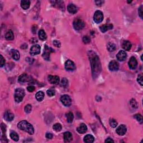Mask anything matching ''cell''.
Returning <instances> with one entry per match:
<instances>
[{"label":"cell","instance_id":"30bf717a","mask_svg":"<svg viewBox=\"0 0 143 143\" xmlns=\"http://www.w3.org/2000/svg\"><path fill=\"white\" fill-rule=\"evenodd\" d=\"M127 131L126 126L124 125H121L116 129V132L119 135L123 136L126 134Z\"/></svg>","mask_w":143,"mask_h":143},{"label":"cell","instance_id":"7402d4cb","mask_svg":"<svg viewBox=\"0 0 143 143\" xmlns=\"http://www.w3.org/2000/svg\"><path fill=\"white\" fill-rule=\"evenodd\" d=\"M30 2L28 0H22L21 1V6L24 10H27L30 7Z\"/></svg>","mask_w":143,"mask_h":143},{"label":"cell","instance_id":"ac0fdd59","mask_svg":"<svg viewBox=\"0 0 143 143\" xmlns=\"http://www.w3.org/2000/svg\"><path fill=\"white\" fill-rule=\"evenodd\" d=\"M68 12L72 14H75L77 12V7L73 4H69L67 7Z\"/></svg>","mask_w":143,"mask_h":143},{"label":"cell","instance_id":"5b68a950","mask_svg":"<svg viewBox=\"0 0 143 143\" xmlns=\"http://www.w3.org/2000/svg\"><path fill=\"white\" fill-rule=\"evenodd\" d=\"M93 20L97 24H99V23L101 22L103 20V13L99 10L96 11L95 12L94 16H93Z\"/></svg>","mask_w":143,"mask_h":143},{"label":"cell","instance_id":"7c38bea8","mask_svg":"<svg viewBox=\"0 0 143 143\" xmlns=\"http://www.w3.org/2000/svg\"><path fill=\"white\" fill-rule=\"evenodd\" d=\"M49 82L53 84H58L59 83L60 78L57 75H50L48 76Z\"/></svg>","mask_w":143,"mask_h":143},{"label":"cell","instance_id":"52a82bcc","mask_svg":"<svg viewBox=\"0 0 143 143\" xmlns=\"http://www.w3.org/2000/svg\"><path fill=\"white\" fill-rule=\"evenodd\" d=\"M109 68L111 71H112V72L117 71L119 68V63H118L117 61H115V60L111 61L110 63H109Z\"/></svg>","mask_w":143,"mask_h":143},{"label":"cell","instance_id":"d4e9b609","mask_svg":"<svg viewBox=\"0 0 143 143\" xmlns=\"http://www.w3.org/2000/svg\"><path fill=\"white\" fill-rule=\"evenodd\" d=\"M5 38L7 40H12L14 38V33L12 32V30H8L7 33L5 35Z\"/></svg>","mask_w":143,"mask_h":143},{"label":"cell","instance_id":"836d02e7","mask_svg":"<svg viewBox=\"0 0 143 143\" xmlns=\"http://www.w3.org/2000/svg\"><path fill=\"white\" fill-rule=\"evenodd\" d=\"M47 93L48 96L49 97H53L55 95V91L54 89H49L47 91Z\"/></svg>","mask_w":143,"mask_h":143},{"label":"cell","instance_id":"7bdbcfd3","mask_svg":"<svg viewBox=\"0 0 143 143\" xmlns=\"http://www.w3.org/2000/svg\"><path fill=\"white\" fill-rule=\"evenodd\" d=\"M27 90L30 92H32L35 90V87L33 86H30L27 87Z\"/></svg>","mask_w":143,"mask_h":143},{"label":"cell","instance_id":"9c48e42d","mask_svg":"<svg viewBox=\"0 0 143 143\" xmlns=\"http://www.w3.org/2000/svg\"><path fill=\"white\" fill-rule=\"evenodd\" d=\"M129 66L131 69H135L137 66V61L134 56H132L129 61Z\"/></svg>","mask_w":143,"mask_h":143},{"label":"cell","instance_id":"d6a6232c","mask_svg":"<svg viewBox=\"0 0 143 143\" xmlns=\"http://www.w3.org/2000/svg\"><path fill=\"white\" fill-rule=\"evenodd\" d=\"M109 123H110V126L112 127V128H115L117 126V121L115 120L110 119V122H109Z\"/></svg>","mask_w":143,"mask_h":143},{"label":"cell","instance_id":"603a6c76","mask_svg":"<svg viewBox=\"0 0 143 143\" xmlns=\"http://www.w3.org/2000/svg\"><path fill=\"white\" fill-rule=\"evenodd\" d=\"M95 140V137L92 135L88 134L86 135L84 137V142L86 143H93Z\"/></svg>","mask_w":143,"mask_h":143},{"label":"cell","instance_id":"484cf974","mask_svg":"<svg viewBox=\"0 0 143 143\" xmlns=\"http://www.w3.org/2000/svg\"><path fill=\"white\" fill-rule=\"evenodd\" d=\"M39 37L40 39L43 40V41L47 39V34H46L45 31H44L43 30H40L39 31Z\"/></svg>","mask_w":143,"mask_h":143},{"label":"cell","instance_id":"3957f363","mask_svg":"<svg viewBox=\"0 0 143 143\" xmlns=\"http://www.w3.org/2000/svg\"><path fill=\"white\" fill-rule=\"evenodd\" d=\"M25 95V93L24 90L22 88H17L16 89L15 95H14L15 101L17 103L21 102L24 97Z\"/></svg>","mask_w":143,"mask_h":143},{"label":"cell","instance_id":"8992f818","mask_svg":"<svg viewBox=\"0 0 143 143\" xmlns=\"http://www.w3.org/2000/svg\"><path fill=\"white\" fill-rule=\"evenodd\" d=\"M61 101L65 106H69L72 103L71 98L68 95H63L61 97Z\"/></svg>","mask_w":143,"mask_h":143},{"label":"cell","instance_id":"d590c367","mask_svg":"<svg viewBox=\"0 0 143 143\" xmlns=\"http://www.w3.org/2000/svg\"><path fill=\"white\" fill-rule=\"evenodd\" d=\"M134 118H135L137 120V121H139V123H143V117L140 114H136L134 115Z\"/></svg>","mask_w":143,"mask_h":143},{"label":"cell","instance_id":"44dd1931","mask_svg":"<svg viewBox=\"0 0 143 143\" xmlns=\"http://www.w3.org/2000/svg\"><path fill=\"white\" fill-rule=\"evenodd\" d=\"M122 47H123V49H125V50L129 51L131 48V44L130 41L125 40V41H124L123 43Z\"/></svg>","mask_w":143,"mask_h":143},{"label":"cell","instance_id":"ba28073f","mask_svg":"<svg viewBox=\"0 0 143 143\" xmlns=\"http://www.w3.org/2000/svg\"><path fill=\"white\" fill-rule=\"evenodd\" d=\"M40 53V47L39 45H34L31 48L30 53L31 55H38Z\"/></svg>","mask_w":143,"mask_h":143},{"label":"cell","instance_id":"b9f144b4","mask_svg":"<svg viewBox=\"0 0 143 143\" xmlns=\"http://www.w3.org/2000/svg\"><path fill=\"white\" fill-rule=\"evenodd\" d=\"M53 44L54 45V46H55V47H57V48L61 47V43H60V42L58 41V40H55L53 41Z\"/></svg>","mask_w":143,"mask_h":143},{"label":"cell","instance_id":"60d3db41","mask_svg":"<svg viewBox=\"0 0 143 143\" xmlns=\"http://www.w3.org/2000/svg\"><path fill=\"white\" fill-rule=\"evenodd\" d=\"M138 13L139 16L140 17L141 19H143V6H140V7L139 8Z\"/></svg>","mask_w":143,"mask_h":143},{"label":"cell","instance_id":"4fadbf2b","mask_svg":"<svg viewBox=\"0 0 143 143\" xmlns=\"http://www.w3.org/2000/svg\"><path fill=\"white\" fill-rule=\"evenodd\" d=\"M127 56V54L126 52L123 50H120L118 53L117 55H116V58H117V60L119 61H123L126 59Z\"/></svg>","mask_w":143,"mask_h":143},{"label":"cell","instance_id":"f35d334b","mask_svg":"<svg viewBox=\"0 0 143 143\" xmlns=\"http://www.w3.org/2000/svg\"><path fill=\"white\" fill-rule=\"evenodd\" d=\"M137 82L139 83V84H140L141 86H143V76L142 75H138V77H137Z\"/></svg>","mask_w":143,"mask_h":143},{"label":"cell","instance_id":"83f0119b","mask_svg":"<svg viewBox=\"0 0 143 143\" xmlns=\"http://www.w3.org/2000/svg\"><path fill=\"white\" fill-rule=\"evenodd\" d=\"M107 49L110 52H114L116 50V45L113 43H109L107 46Z\"/></svg>","mask_w":143,"mask_h":143},{"label":"cell","instance_id":"5bb4252c","mask_svg":"<svg viewBox=\"0 0 143 143\" xmlns=\"http://www.w3.org/2000/svg\"><path fill=\"white\" fill-rule=\"evenodd\" d=\"M50 48H49L47 45H45V49H44V52L43 54V57L44 59L45 60H49L50 59V51L52 50V49H50Z\"/></svg>","mask_w":143,"mask_h":143},{"label":"cell","instance_id":"9a60e30c","mask_svg":"<svg viewBox=\"0 0 143 143\" xmlns=\"http://www.w3.org/2000/svg\"><path fill=\"white\" fill-rule=\"evenodd\" d=\"M4 119L6 120L7 121H11L14 119V115L10 111H7L5 113L4 115Z\"/></svg>","mask_w":143,"mask_h":143},{"label":"cell","instance_id":"2e32d148","mask_svg":"<svg viewBox=\"0 0 143 143\" xmlns=\"http://www.w3.org/2000/svg\"><path fill=\"white\" fill-rule=\"evenodd\" d=\"M77 130L79 134H84L87 131V127L86 126V125L84 124V123H81V124L77 128Z\"/></svg>","mask_w":143,"mask_h":143},{"label":"cell","instance_id":"d6986e66","mask_svg":"<svg viewBox=\"0 0 143 143\" xmlns=\"http://www.w3.org/2000/svg\"><path fill=\"white\" fill-rule=\"evenodd\" d=\"M11 55L12 58L15 59V61H18L20 58V53L18 50H15V49H12L11 50Z\"/></svg>","mask_w":143,"mask_h":143},{"label":"cell","instance_id":"bcb514c9","mask_svg":"<svg viewBox=\"0 0 143 143\" xmlns=\"http://www.w3.org/2000/svg\"><path fill=\"white\" fill-rule=\"evenodd\" d=\"M114 141L112 140V139L109 137V138H107L106 140H105V143H114Z\"/></svg>","mask_w":143,"mask_h":143},{"label":"cell","instance_id":"ffe728a7","mask_svg":"<svg viewBox=\"0 0 143 143\" xmlns=\"http://www.w3.org/2000/svg\"><path fill=\"white\" fill-rule=\"evenodd\" d=\"M73 136L71 132L67 131L64 134V140L65 142H69L72 140Z\"/></svg>","mask_w":143,"mask_h":143},{"label":"cell","instance_id":"6da1fadb","mask_svg":"<svg viewBox=\"0 0 143 143\" xmlns=\"http://www.w3.org/2000/svg\"><path fill=\"white\" fill-rule=\"evenodd\" d=\"M92 69L93 75H96L101 71V64L99 58L97 56H93V58H91Z\"/></svg>","mask_w":143,"mask_h":143},{"label":"cell","instance_id":"7a4b0ae2","mask_svg":"<svg viewBox=\"0 0 143 143\" xmlns=\"http://www.w3.org/2000/svg\"><path fill=\"white\" fill-rule=\"evenodd\" d=\"M17 127L20 130L27 132L30 135H33L34 133V129L32 125L25 120L20 121L17 125Z\"/></svg>","mask_w":143,"mask_h":143},{"label":"cell","instance_id":"1f68e13d","mask_svg":"<svg viewBox=\"0 0 143 143\" xmlns=\"http://www.w3.org/2000/svg\"><path fill=\"white\" fill-rule=\"evenodd\" d=\"M68 79L66 78H63L61 79V86H62V87H66L67 86H68Z\"/></svg>","mask_w":143,"mask_h":143},{"label":"cell","instance_id":"4316f807","mask_svg":"<svg viewBox=\"0 0 143 143\" xmlns=\"http://www.w3.org/2000/svg\"><path fill=\"white\" fill-rule=\"evenodd\" d=\"M10 137H11V138L12 140L15 141V142H17L19 140V136L18 134L15 131H12L10 133Z\"/></svg>","mask_w":143,"mask_h":143},{"label":"cell","instance_id":"f546056e","mask_svg":"<svg viewBox=\"0 0 143 143\" xmlns=\"http://www.w3.org/2000/svg\"><path fill=\"white\" fill-rule=\"evenodd\" d=\"M28 76L26 74H23L21 75L19 78V81L20 82H25L26 81H27Z\"/></svg>","mask_w":143,"mask_h":143},{"label":"cell","instance_id":"e0dca14e","mask_svg":"<svg viewBox=\"0 0 143 143\" xmlns=\"http://www.w3.org/2000/svg\"><path fill=\"white\" fill-rule=\"evenodd\" d=\"M113 28V25L112 24H105L101 26L100 29V30L101 31L102 33H105L106 32L107 30H111Z\"/></svg>","mask_w":143,"mask_h":143},{"label":"cell","instance_id":"4dcf8cb0","mask_svg":"<svg viewBox=\"0 0 143 143\" xmlns=\"http://www.w3.org/2000/svg\"><path fill=\"white\" fill-rule=\"evenodd\" d=\"M53 129L55 130L56 132H59L61 131V129H62V127H61V125L60 124V123H55V124L54 125L53 127Z\"/></svg>","mask_w":143,"mask_h":143},{"label":"cell","instance_id":"f1b7e54d","mask_svg":"<svg viewBox=\"0 0 143 143\" xmlns=\"http://www.w3.org/2000/svg\"><path fill=\"white\" fill-rule=\"evenodd\" d=\"M66 116H67V121H68V123H72L74 119V115L73 113L71 112H68V114L66 115Z\"/></svg>","mask_w":143,"mask_h":143},{"label":"cell","instance_id":"ee69618b","mask_svg":"<svg viewBox=\"0 0 143 143\" xmlns=\"http://www.w3.org/2000/svg\"><path fill=\"white\" fill-rule=\"evenodd\" d=\"M53 134H51V133H49V132H48V133L46 134V137H47V139H51L53 138Z\"/></svg>","mask_w":143,"mask_h":143},{"label":"cell","instance_id":"74e56055","mask_svg":"<svg viewBox=\"0 0 143 143\" xmlns=\"http://www.w3.org/2000/svg\"><path fill=\"white\" fill-rule=\"evenodd\" d=\"M83 41L84 44H88L90 42V38L88 36H84L83 38Z\"/></svg>","mask_w":143,"mask_h":143},{"label":"cell","instance_id":"277c9868","mask_svg":"<svg viewBox=\"0 0 143 143\" xmlns=\"http://www.w3.org/2000/svg\"><path fill=\"white\" fill-rule=\"evenodd\" d=\"M84 22L81 19H77L73 22V27L76 30H81L84 27Z\"/></svg>","mask_w":143,"mask_h":143},{"label":"cell","instance_id":"f6af8a7d","mask_svg":"<svg viewBox=\"0 0 143 143\" xmlns=\"http://www.w3.org/2000/svg\"><path fill=\"white\" fill-rule=\"evenodd\" d=\"M96 2L97 6H101V5H102V3H103V1H96V2Z\"/></svg>","mask_w":143,"mask_h":143},{"label":"cell","instance_id":"8d00e7d4","mask_svg":"<svg viewBox=\"0 0 143 143\" xmlns=\"http://www.w3.org/2000/svg\"><path fill=\"white\" fill-rule=\"evenodd\" d=\"M31 109H32V107H31V106L30 105H27L25 107V111L26 113L30 112Z\"/></svg>","mask_w":143,"mask_h":143},{"label":"cell","instance_id":"ab89813d","mask_svg":"<svg viewBox=\"0 0 143 143\" xmlns=\"http://www.w3.org/2000/svg\"><path fill=\"white\" fill-rule=\"evenodd\" d=\"M0 66H1V67H3L5 66V59L3 58V56L1 55V61H0Z\"/></svg>","mask_w":143,"mask_h":143},{"label":"cell","instance_id":"e575fe53","mask_svg":"<svg viewBox=\"0 0 143 143\" xmlns=\"http://www.w3.org/2000/svg\"><path fill=\"white\" fill-rule=\"evenodd\" d=\"M130 105H131V107L134 109H137V103L136 101L134 99H132L130 101Z\"/></svg>","mask_w":143,"mask_h":143},{"label":"cell","instance_id":"cb8c5ba5","mask_svg":"<svg viewBox=\"0 0 143 143\" xmlns=\"http://www.w3.org/2000/svg\"><path fill=\"white\" fill-rule=\"evenodd\" d=\"M44 97V93L42 91H39L38 92L36 93L35 95V98L38 101H43Z\"/></svg>","mask_w":143,"mask_h":143},{"label":"cell","instance_id":"8fae6325","mask_svg":"<svg viewBox=\"0 0 143 143\" xmlns=\"http://www.w3.org/2000/svg\"><path fill=\"white\" fill-rule=\"evenodd\" d=\"M65 68L67 70H73L75 69V64L73 61L68 60L65 63Z\"/></svg>","mask_w":143,"mask_h":143}]
</instances>
